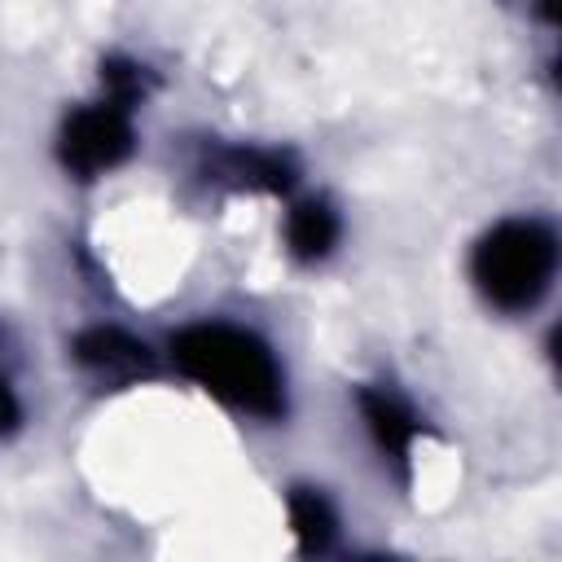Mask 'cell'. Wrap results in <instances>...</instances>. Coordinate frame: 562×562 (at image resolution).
<instances>
[{
    "mask_svg": "<svg viewBox=\"0 0 562 562\" xmlns=\"http://www.w3.org/2000/svg\"><path fill=\"white\" fill-rule=\"evenodd\" d=\"M211 176L233 189H263L281 193L294 180V162L277 149H224L211 158Z\"/></svg>",
    "mask_w": 562,
    "mask_h": 562,
    "instance_id": "obj_5",
    "label": "cell"
},
{
    "mask_svg": "<svg viewBox=\"0 0 562 562\" xmlns=\"http://www.w3.org/2000/svg\"><path fill=\"white\" fill-rule=\"evenodd\" d=\"M66 171L92 180L110 167H119L127 154H132V123H127V105L119 101H97V105H83L75 110L66 123H61V145H57Z\"/></svg>",
    "mask_w": 562,
    "mask_h": 562,
    "instance_id": "obj_3",
    "label": "cell"
},
{
    "mask_svg": "<svg viewBox=\"0 0 562 562\" xmlns=\"http://www.w3.org/2000/svg\"><path fill=\"white\" fill-rule=\"evenodd\" d=\"M75 360H79L92 378H101V382H132V378L149 373V351H145V342L127 338L123 329H105V325L75 338Z\"/></svg>",
    "mask_w": 562,
    "mask_h": 562,
    "instance_id": "obj_4",
    "label": "cell"
},
{
    "mask_svg": "<svg viewBox=\"0 0 562 562\" xmlns=\"http://www.w3.org/2000/svg\"><path fill=\"white\" fill-rule=\"evenodd\" d=\"M290 527L299 536V549L303 553H316V549H325L334 540V527L338 522H334V509H329V501L321 492L294 487L290 492Z\"/></svg>",
    "mask_w": 562,
    "mask_h": 562,
    "instance_id": "obj_8",
    "label": "cell"
},
{
    "mask_svg": "<svg viewBox=\"0 0 562 562\" xmlns=\"http://www.w3.org/2000/svg\"><path fill=\"white\" fill-rule=\"evenodd\" d=\"M101 83H105V97L110 101H119V105L132 110V101L145 92V70L136 61H127V57H110L101 66Z\"/></svg>",
    "mask_w": 562,
    "mask_h": 562,
    "instance_id": "obj_9",
    "label": "cell"
},
{
    "mask_svg": "<svg viewBox=\"0 0 562 562\" xmlns=\"http://www.w3.org/2000/svg\"><path fill=\"white\" fill-rule=\"evenodd\" d=\"M334 241H338V215L325 202L307 198L285 215V246H290L294 259L316 263L334 250Z\"/></svg>",
    "mask_w": 562,
    "mask_h": 562,
    "instance_id": "obj_7",
    "label": "cell"
},
{
    "mask_svg": "<svg viewBox=\"0 0 562 562\" xmlns=\"http://www.w3.org/2000/svg\"><path fill=\"white\" fill-rule=\"evenodd\" d=\"M176 369L206 395L255 417L285 413V382L263 338L224 321H198L171 338Z\"/></svg>",
    "mask_w": 562,
    "mask_h": 562,
    "instance_id": "obj_1",
    "label": "cell"
},
{
    "mask_svg": "<svg viewBox=\"0 0 562 562\" xmlns=\"http://www.w3.org/2000/svg\"><path fill=\"white\" fill-rule=\"evenodd\" d=\"M479 294L501 312H527L544 299L558 272V241L540 220H505L474 246Z\"/></svg>",
    "mask_w": 562,
    "mask_h": 562,
    "instance_id": "obj_2",
    "label": "cell"
},
{
    "mask_svg": "<svg viewBox=\"0 0 562 562\" xmlns=\"http://www.w3.org/2000/svg\"><path fill=\"white\" fill-rule=\"evenodd\" d=\"M360 413H364V426L373 435V443L382 448V457L391 461H408L413 452V439H417V417L408 413L404 400H395L391 391H378V386H364L360 391Z\"/></svg>",
    "mask_w": 562,
    "mask_h": 562,
    "instance_id": "obj_6",
    "label": "cell"
}]
</instances>
